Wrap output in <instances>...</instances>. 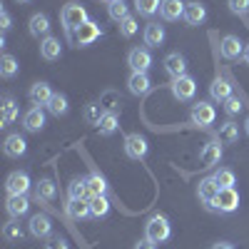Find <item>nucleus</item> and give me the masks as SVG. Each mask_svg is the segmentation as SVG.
<instances>
[{
	"label": "nucleus",
	"mask_w": 249,
	"mask_h": 249,
	"mask_svg": "<svg viewBox=\"0 0 249 249\" xmlns=\"http://www.w3.org/2000/svg\"><path fill=\"white\" fill-rule=\"evenodd\" d=\"M45 249H70V244H68V239H65V237L55 234V237H48Z\"/></svg>",
	"instance_id": "45"
},
{
	"label": "nucleus",
	"mask_w": 249,
	"mask_h": 249,
	"mask_svg": "<svg viewBox=\"0 0 249 249\" xmlns=\"http://www.w3.org/2000/svg\"><path fill=\"white\" fill-rule=\"evenodd\" d=\"M214 117H217L214 107L210 105V102H204V100L195 102L192 110H190V122L197 124V127H210V124L214 122Z\"/></svg>",
	"instance_id": "4"
},
{
	"label": "nucleus",
	"mask_w": 249,
	"mask_h": 249,
	"mask_svg": "<svg viewBox=\"0 0 249 249\" xmlns=\"http://www.w3.org/2000/svg\"><path fill=\"white\" fill-rule=\"evenodd\" d=\"M244 132H247V135H249V117H247V120H244Z\"/></svg>",
	"instance_id": "50"
},
{
	"label": "nucleus",
	"mask_w": 249,
	"mask_h": 249,
	"mask_svg": "<svg viewBox=\"0 0 249 249\" xmlns=\"http://www.w3.org/2000/svg\"><path fill=\"white\" fill-rule=\"evenodd\" d=\"M65 212H68L70 219H88V217H92V212H90V199H68Z\"/></svg>",
	"instance_id": "24"
},
{
	"label": "nucleus",
	"mask_w": 249,
	"mask_h": 249,
	"mask_svg": "<svg viewBox=\"0 0 249 249\" xmlns=\"http://www.w3.org/2000/svg\"><path fill=\"white\" fill-rule=\"evenodd\" d=\"M40 57L48 60V62L60 60L62 57V43H60L57 37H53V35L43 37V40H40Z\"/></svg>",
	"instance_id": "16"
},
{
	"label": "nucleus",
	"mask_w": 249,
	"mask_h": 249,
	"mask_svg": "<svg viewBox=\"0 0 249 249\" xmlns=\"http://www.w3.org/2000/svg\"><path fill=\"white\" fill-rule=\"evenodd\" d=\"M90 212H92L95 219L107 217V212H110V202H107V197H105V195H102V197H92V199H90Z\"/></svg>",
	"instance_id": "39"
},
{
	"label": "nucleus",
	"mask_w": 249,
	"mask_h": 249,
	"mask_svg": "<svg viewBox=\"0 0 249 249\" xmlns=\"http://www.w3.org/2000/svg\"><path fill=\"white\" fill-rule=\"evenodd\" d=\"M30 187H35V184H33L30 175L23 172V170L10 172L8 179H5V190H8V195H28V192H30Z\"/></svg>",
	"instance_id": "6"
},
{
	"label": "nucleus",
	"mask_w": 249,
	"mask_h": 249,
	"mask_svg": "<svg viewBox=\"0 0 249 249\" xmlns=\"http://www.w3.org/2000/svg\"><path fill=\"white\" fill-rule=\"evenodd\" d=\"M237 207H239V192L234 190V187H227V190H219V195L212 199L210 210L222 212V214H230V212L237 210Z\"/></svg>",
	"instance_id": "3"
},
{
	"label": "nucleus",
	"mask_w": 249,
	"mask_h": 249,
	"mask_svg": "<svg viewBox=\"0 0 249 249\" xmlns=\"http://www.w3.org/2000/svg\"><path fill=\"white\" fill-rule=\"evenodd\" d=\"M127 65L132 72H150V68H152L150 48H132L127 53Z\"/></svg>",
	"instance_id": "9"
},
{
	"label": "nucleus",
	"mask_w": 249,
	"mask_h": 249,
	"mask_svg": "<svg viewBox=\"0 0 249 249\" xmlns=\"http://www.w3.org/2000/svg\"><path fill=\"white\" fill-rule=\"evenodd\" d=\"M28 33L33 37H48L50 35V20L45 13H35L30 18V23H28Z\"/></svg>",
	"instance_id": "23"
},
{
	"label": "nucleus",
	"mask_w": 249,
	"mask_h": 249,
	"mask_svg": "<svg viewBox=\"0 0 249 249\" xmlns=\"http://www.w3.org/2000/svg\"><path fill=\"white\" fill-rule=\"evenodd\" d=\"M68 110H70L68 97H65V95H60V92H55L53 100L48 102V112H50L53 117H62V115H68Z\"/></svg>",
	"instance_id": "34"
},
{
	"label": "nucleus",
	"mask_w": 249,
	"mask_h": 249,
	"mask_svg": "<svg viewBox=\"0 0 249 249\" xmlns=\"http://www.w3.org/2000/svg\"><path fill=\"white\" fill-rule=\"evenodd\" d=\"M10 25H13V18H10L8 10H3V13H0V28H3V30H10Z\"/></svg>",
	"instance_id": "46"
},
{
	"label": "nucleus",
	"mask_w": 249,
	"mask_h": 249,
	"mask_svg": "<svg viewBox=\"0 0 249 249\" xmlns=\"http://www.w3.org/2000/svg\"><path fill=\"white\" fill-rule=\"evenodd\" d=\"M210 97L214 102H224L227 97H232V85L227 80H222V77H214L212 85H210Z\"/></svg>",
	"instance_id": "31"
},
{
	"label": "nucleus",
	"mask_w": 249,
	"mask_h": 249,
	"mask_svg": "<svg viewBox=\"0 0 249 249\" xmlns=\"http://www.w3.org/2000/svg\"><path fill=\"white\" fill-rule=\"evenodd\" d=\"M100 35H102L100 23H95V20H88L85 25H80V28L75 30V45H77V48H88V45L95 43V40H100Z\"/></svg>",
	"instance_id": "8"
},
{
	"label": "nucleus",
	"mask_w": 249,
	"mask_h": 249,
	"mask_svg": "<svg viewBox=\"0 0 249 249\" xmlns=\"http://www.w3.org/2000/svg\"><path fill=\"white\" fill-rule=\"evenodd\" d=\"M68 197H70V199H90L88 177H72V182H70V187H68Z\"/></svg>",
	"instance_id": "33"
},
{
	"label": "nucleus",
	"mask_w": 249,
	"mask_h": 249,
	"mask_svg": "<svg viewBox=\"0 0 249 249\" xmlns=\"http://www.w3.org/2000/svg\"><path fill=\"white\" fill-rule=\"evenodd\" d=\"M102 3H107V5H110V3H115V0H102Z\"/></svg>",
	"instance_id": "52"
},
{
	"label": "nucleus",
	"mask_w": 249,
	"mask_h": 249,
	"mask_svg": "<svg viewBox=\"0 0 249 249\" xmlns=\"http://www.w3.org/2000/svg\"><path fill=\"white\" fill-rule=\"evenodd\" d=\"M18 70H20V65H18V60L13 55H3V57H0V75H3L5 80H13L18 75Z\"/></svg>",
	"instance_id": "36"
},
{
	"label": "nucleus",
	"mask_w": 249,
	"mask_h": 249,
	"mask_svg": "<svg viewBox=\"0 0 249 249\" xmlns=\"http://www.w3.org/2000/svg\"><path fill=\"white\" fill-rule=\"evenodd\" d=\"M127 88H130L132 95L142 97V95H147V92L152 90V80H150L147 72H132V75L127 77Z\"/></svg>",
	"instance_id": "18"
},
{
	"label": "nucleus",
	"mask_w": 249,
	"mask_h": 249,
	"mask_svg": "<svg viewBox=\"0 0 249 249\" xmlns=\"http://www.w3.org/2000/svg\"><path fill=\"white\" fill-rule=\"evenodd\" d=\"M3 237H5L8 242H20V239H23V227H20L18 219L10 217V222H5V227H3Z\"/></svg>",
	"instance_id": "40"
},
{
	"label": "nucleus",
	"mask_w": 249,
	"mask_h": 249,
	"mask_svg": "<svg viewBox=\"0 0 249 249\" xmlns=\"http://www.w3.org/2000/svg\"><path fill=\"white\" fill-rule=\"evenodd\" d=\"M53 88L48 85V82H35V85L30 88V92H28V97H30V102L33 105H40V107H48V102L53 100Z\"/></svg>",
	"instance_id": "19"
},
{
	"label": "nucleus",
	"mask_w": 249,
	"mask_h": 249,
	"mask_svg": "<svg viewBox=\"0 0 249 249\" xmlns=\"http://www.w3.org/2000/svg\"><path fill=\"white\" fill-rule=\"evenodd\" d=\"M100 105H102V110H105V112L120 115V110H122V95L117 90H105V92L100 95Z\"/></svg>",
	"instance_id": "28"
},
{
	"label": "nucleus",
	"mask_w": 249,
	"mask_h": 249,
	"mask_svg": "<svg viewBox=\"0 0 249 249\" xmlns=\"http://www.w3.org/2000/svg\"><path fill=\"white\" fill-rule=\"evenodd\" d=\"M170 234H172V227H170V219L164 214H155V217H150L147 224H144V239H150L152 244L167 242Z\"/></svg>",
	"instance_id": "2"
},
{
	"label": "nucleus",
	"mask_w": 249,
	"mask_h": 249,
	"mask_svg": "<svg viewBox=\"0 0 249 249\" xmlns=\"http://www.w3.org/2000/svg\"><path fill=\"white\" fill-rule=\"evenodd\" d=\"M5 210H8V214H10L13 219L25 217L28 210H30V199H28V195H8Z\"/></svg>",
	"instance_id": "15"
},
{
	"label": "nucleus",
	"mask_w": 249,
	"mask_h": 249,
	"mask_svg": "<svg viewBox=\"0 0 249 249\" xmlns=\"http://www.w3.org/2000/svg\"><path fill=\"white\" fill-rule=\"evenodd\" d=\"M184 8H187L184 0H162L160 15H162V20H167V23H175V20L184 18Z\"/></svg>",
	"instance_id": "17"
},
{
	"label": "nucleus",
	"mask_w": 249,
	"mask_h": 249,
	"mask_svg": "<svg viewBox=\"0 0 249 249\" xmlns=\"http://www.w3.org/2000/svg\"><path fill=\"white\" fill-rule=\"evenodd\" d=\"M207 20V8L202 5V3H187V8H184V23L187 25H192V28H197V25H202Z\"/></svg>",
	"instance_id": "22"
},
{
	"label": "nucleus",
	"mask_w": 249,
	"mask_h": 249,
	"mask_svg": "<svg viewBox=\"0 0 249 249\" xmlns=\"http://www.w3.org/2000/svg\"><path fill=\"white\" fill-rule=\"evenodd\" d=\"M219 195V184H217V179L214 177H204L199 184H197V197L210 207L212 204V199Z\"/></svg>",
	"instance_id": "21"
},
{
	"label": "nucleus",
	"mask_w": 249,
	"mask_h": 249,
	"mask_svg": "<svg viewBox=\"0 0 249 249\" xmlns=\"http://www.w3.org/2000/svg\"><path fill=\"white\" fill-rule=\"evenodd\" d=\"M117 28H120V35H122V37H132V35L140 30V23H137L135 15H127L122 23H117Z\"/></svg>",
	"instance_id": "41"
},
{
	"label": "nucleus",
	"mask_w": 249,
	"mask_h": 249,
	"mask_svg": "<svg viewBox=\"0 0 249 249\" xmlns=\"http://www.w3.org/2000/svg\"><path fill=\"white\" fill-rule=\"evenodd\" d=\"M162 65H164V72H167L172 80L187 75V60H184V55H179V53H170L167 57H164Z\"/></svg>",
	"instance_id": "14"
},
{
	"label": "nucleus",
	"mask_w": 249,
	"mask_h": 249,
	"mask_svg": "<svg viewBox=\"0 0 249 249\" xmlns=\"http://www.w3.org/2000/svg\"><path fill=\"white\" fill-rule=\"evenodd\" d=\"M210 249H234L232 244H227V242H217V244H212Z\"/></svg>",
	"instance_id": "48"
},
{
	"label": "nucleus",
	"mask_w": 249,
	"mask_h": 249,
	"mask_svg": "<svg viewBox=\"0 0 249 249\" xmlns=\"http://www.w3.org/2000/svg\"><path fill=\"white\" fill-rule=\"evenodd\" d=\"M120 130V115H115V112H105L102 115V120H100V124H97V132L102 135V137H110V135H115Z\"/></svg>",
	"instance_id": "32"
},
{
	"label": "nucleus",
	"mask_w": 249,
	"mask_h": 249,
	"mask_svg": "<svg viewBox=\"0 0 249 249\" xmlns=\"http://www.w3.org/2000/svg\"><path fill=\"white\" fill-rule=\"evenodd\" d=\"M219 53L224 60H239L244 55V43L237 35H224L222 43H219Z\"/></svg>",
	"instance_id": "11"
},
{
	"label": "nucleus",
	"mask_w": 249,
	"mask_h": 249,
	"mask_svg": "<svg viewBox=\"0 0 249 249\" xmlns=\"http://www.w3.org/2000/svg\"><path fill=\"white\" fill-rule=\"evenodd\" d=\"M102 115H105V110H102L100 102H88V105H85V112H82L85 122H88V124H92V127H97V124H100Z\"/></svg>",
	"instance_id": "35"
},
{
	"label": "nucleus",
	"mask_w": 249,
	"mask_h": 249,
	"mask_svg": "<svg viewBox=\"0 0 249 249\" xmlns=\"http://www.w3.org/2000/svg\"><path fill=\"white\" fill-rule=\"evenodd\" d=\"M132 249H157V244H152L150 239H142V242H137Z\"/></svg>",
	"instance_id": "47"
},
{
	"label": "nucleus",
	"mask_w": 249,
	"mask_h": 249,
	"mask_svg": "<svg viewBox=\"0 0 249 249\" xmlns=\"http://www.w3.org/2000/svg\"><path fill=\"white\" fill-rule=\"evenodd\" d=\"M15 3H20V5H28V3H33V0H15Z\"/></svg>",
	"instance_id": "51"
},
{
	"label": "nucleus",
	"mask_w": 249,
	"mask_h": 249,
	"mask_svg": "<svg viewBox=\"0 0 249 249\" xmlns=\"http://www.w3.org/2000/svg\"><path fill=\"white\" fill-rule=\"evenodd\" d=\"M23 127H25V132H40L45 127V110L40 105H33L23 115Z\"/></svg>",
	"instance_id": "13"
},
{
	"label": "nucleus",
	"mask_w": 249,
	"mask_h": 249,
	"mask_svg": "<svg viewBox=\"0 0 249 249\" xmlns=\"http://www.w3.org/2000/svg\"><path fill=\"white\" fill-rule=\"evenodd\" d=\"M88 20H90L88 18V10L82 8L80 3H68L65 8L60 10V23H62V28H65L68 40H75V30L80 25H85Z\"/></svg>",
	"instance_id": "1"
},
{
	"label": "nucleus",
	"mask_w": 249,
	"mask_h": 249,
	"mask_svg": "<svg viewBox=\"0 0 249 249\" xmlns=\"http://www.w3.org/2000/svg\"><path fill=\"white\" fill-rule=\"evenodd\" d=\"M170 90H172V97H175V100H179V102H190V100L195 97V92H197V80L190 77V75L177 77V80H172Z\"/></svg>",
	"instance_id": "5"
},
{
	"label": "nucleus",
	"mask_w": 249,
	"mask_h": 249,
	"mask_svg": "<svg viewBox=\"0 0 249 249\" xmlns=\"http://www.w3.org/2000/svg\"><path fill=\"white\" fill-rule=\"evenodd\" d=\"M217 140H219L222 144H234V142L239 140V124L232 122V120L222 122V124H219V132H217Z\"/></svg>",
	"instance_id": "30"
},
{
	"label": "nucleus",
	"mask_w": 249,
	"mask_h": 249,
	"mask_svg": "<svg viewBox=\"0 0 249 249\" xmlns=\"http://www.w3.org/2000/svg\"><path fill=\"white\" fill-rule=\"evenodd\" d=\"M3 152L8 155V157H23L25 152H28V142H25V137L23 135H8L5 137V142H3Z\"/></svg>",
	"instance_id": "20"
},
{
	"label": "nucleus",
	"mask_w": 249,
	"mask_h": 249,
	"mask_svg": "<svg viewBox=\"0 0 249 249\" xmlns=\"http://www.w3.org/2000/svg\"><path fill=\"white\" fill-rule=\"evenodd\" d=\"M57 197V184L48 177H43L40 182H35V199L37 202H53Z\"/></svg>",
	"instance_id": "26"
},
{
	"label": "nucleus",
	"mask_w": 249,
	"mask_h": 249,
	"mask_svg": "<svg viewBox=\"0 0 249 249\" xmlns=\"http://www.w3.org/2000/svg\"><path fill=\"white\" fill-rule=\"evenodd\" d=\"M0 110H3V117H0V127H10V124L18 120V115H20V107H18V102H15V97L13 95H5L3 97V105H0Z\"/></svg>",
	"instance_id": "25"
},
{
	"label": "nucleus",
	"mask_w": 249,
	"mask_h": 249,
	"mask_svg": "<svg viewBox=\"0 0 249 249\" xmlns=\"http://www.w3.org/2000/svg\"><path fill=\"white\" fill-rule=\"evenodd\" d=\"M242 60H244V62H247V65H249V43L244 45V55H242Z\"/></svg>",
	"instance_id": "49"
},
{
	"label": "nucleus",
	"mask_w": 249,
	"mask_h": 249,
	"mask_svg": "<svg viewBox=\"0 0 249 249\" xmlns=\"http://www.w3.org/2000/svg\"><path fill=\"white\" fill-rule=\"evenodd\" d=\"M164 43V28L160 23H147V28H144V45L147 48H160Z\"/></svg>",
	"instance_id": "27"
},
{
	"label": "nucleus",
	"mask_w": 249,
	"mask_h": 249,
	"mask_svg": "<svg viewBox=\"0 0 249 249\" xmlns=\"http://www.w3.org/2000/svg\"><path fill=\"white\" fill-rule=\"evenodd\" d=\"M227 5L234 15H247L249 13V0H227Z\"/></svg>",
	"instance_id": "44"
},
{
	"label": "nucleus",
	"mask_w": 249,
	"mask_h": 249,
	"mask_svg": "<svg viewBox=\"0 0 249 249\" xmlns=\"http://www.w3.org/2000/svg\"><path fill=\"white\" fill-rule=\"evenodd\" d=\"M219 160H222V142L217 137H212L210 142L204 144V150L199 155V167L210 170V167H214V164H219Z\"/></svg>",
	"instance_id": "10"
},
{
	"label": "nucleus",
	"mask_w": 249,
	"mask_h": 249,
	"mask_svg": "<svg viewBox=\"0 0 249 249\" xmlns=\"http://www.w3.org/2000/svg\"><path fill=\"white\" fill-rule=\"evenodd\" d=\"M88 190H90V199H92V197L107 195V182H105V177H102L95 167H92L90 175H88Z\"/></svg>",
	"instance_id": "29"
},
{
	"label": "nucleus",
	"mask_w": 249,
	"mask_h": 249,
	"mask_svg": "<svg viewBox=\"0 0 249 249\" xmlns=\"http://www.w3.org/2000/svg\"><path fill=\"white\" fill-rule=\"evenodd\" d=\"M107 15H110V20H115V23H122V20L130 15V8H127L124 0H115V3L107 5Z\"/></svg>",
	"instance_id": "38"
},
{
	"label": "nucleus",
	"mask_w": 249,
	"mask_h": 249,
	"mask_svg": "<svg viewBox=\"0 0 249 249\" xmlns=\"http://www.w3.org/2000/svg\"><path fill=\"white\" fill-rule=\"evenodd\" d=\"M28 230L35 239H48V237H53V222L48 214H35V217H30Z\"/></svg>",
	"instance_id": "12"
},
{
	"label": "nucleus",
	"mask_w": 249,
	"mask_h": 249,
	"mask_svg": "<svg viewBox=\"0 0 249 249\" xmlns=\"http://www.w3.org/2000/svg\"><path fill=\"white\" fill-rule=\"evenodd\" d=\"M147 152H150V144L140 132H132V135L124 137V155L130 160H144Z\"/></svg>",
	"instance_id": "7"
},
{
	"label": "nucleus",
	"mask_w": 249,
	"mask_h": 249,
	"mask_svg": "<svg viewBox=\"0 0 249 249\" xmlns=\"http://www.w3.org/2000/svg\"><path fill=\"white\" fill-rule=\"evenodd\" d=\"M160 5H162V0H135V10L142 18H152L155 13H160Z\"/></svg>",
	"instance_id": "37"
},
{
	"label": "nucleus",
	"mask_w": 249,
	"mask_h": 249,
	"mask_svg": "<svg viewBox=\"0 0 249 249\" xmlns=\"http://www.w3.org/2000/svg\"><path fill=\"white\" fill-rule=\"evenodd\" d=\"M214 179H217V184H219V190H227V187H234V182H237V177H234V172L232 170H217L214 175H212Z\"/></svg>",
	"instance_id": "42"
},
{
	"label": "nucleus",
	"mask_w": 249,
	"mask_h": 249,
	"mask_svg": "<svg viewBox=\"0 0 249 249\" xmlns=\"http://www.w3.org/2000/svg\"><path fill=\"white\" fill-rule=\"evenodd\" d=\"M242 107H244V105H242V100H239L237 95H232V97L224 100V112H227V115H239Z\"/></svg>",
	"instance_id": "43"
}]
</instances>
